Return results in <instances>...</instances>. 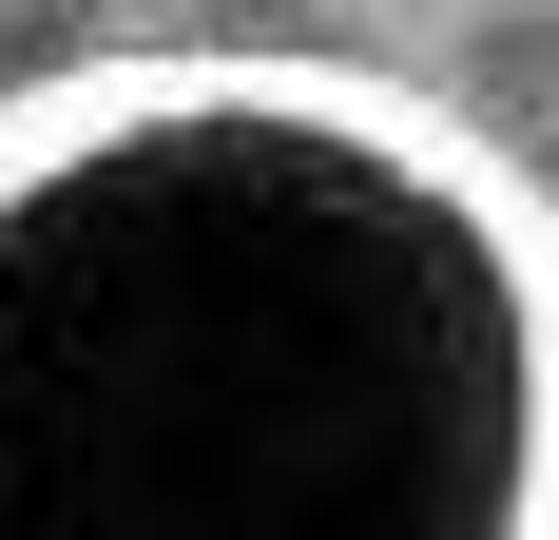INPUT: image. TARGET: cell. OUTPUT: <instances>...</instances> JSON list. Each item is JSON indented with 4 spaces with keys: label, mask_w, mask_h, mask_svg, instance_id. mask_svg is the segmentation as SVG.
<instances>
[]
</instances>
